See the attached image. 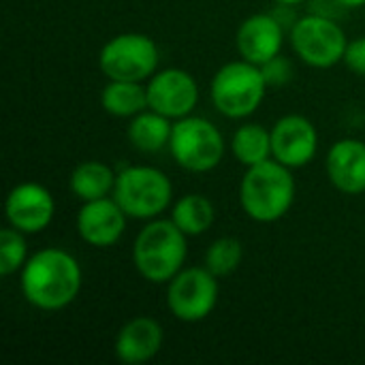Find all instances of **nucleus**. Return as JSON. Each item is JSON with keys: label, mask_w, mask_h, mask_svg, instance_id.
Returning <instances> with one entry per match:
<instances>
[{"label": "nucleus", "mask_w": 365, "mask_h": 365, "mask_svg": "<svg viewBox=\"0 0 365 365\" xmlns=\"http://www.w3.org/2000/svg\"><path fill=\"white\" fill-rule=\"evenodd\" d=\"M81 289V267L73 255L60 248H45L32 255L21 267V293L38 310L56 312L75 302Z\"/></svg>", "instance_id": "obj_1"}, {"label": "nucleus", "mask_w": 365, "mask_h": 365, "mask_svg": "<svg viewBox=\"0 0 365 365\" xmlns=\"http://www.w3.org/2000/svg\"><path fill=\"white\" fill-rule=\"evenodd\" d=\"M295 201V180L282 163L263 160L248 167L240 186V203L248 218L257 222H276Z\"/></svg>", "instance_id": "obj_2"}, {"label": "nucleus", "mask_w": 365, "mask_h": 365, "mask_svg": "<svg viewBox=\"0 0 365 365\" xmlns=\"http://www.w3.org/2000/svg\"><path fill=\"white\" fill-rule=\"evenodd\" d=\"M186 237L173 220H152L145 225L133 244L137 272L154 284L171 282L186 263Z\"/></svg>", "instance_id": "obj_3"}, {"label": "nucleus", "mask_w": 365, "mask_h": 365, "mask_svg": "<svg viewBox=\"0 0 365 365\" xmlns=\"http://www.w3.org/2000/svg\"><path fill=\"white\" fill-rule=\"evenodd\" d=\"M265 90L267 81L261 66L248 60L225 64L216 71L210 86L214 107L231 120L252 115L263 103Z\"/></svg>", "instance_id": "obj_4"}, {"label": "nucleus", "mask_w": 365, "mask_h": 365, "mask_svg": "<svg viewBox=\"0 0 365 365\" xmlns=\"http://www.w3.org/2000/svg\"><path fill=\"white\" fill-rule=\"evenodd\" d=\"M171 180L154 167H128L115 178L113 199L128 218H156L171 205Z\"/></svg>", "instance_id": "obj_5"}, {"label": "nucleus", "mask_w": 365, "mask_h": 365, "mask_svg": "<svg viewBox=\"0 0 365 365\" xmlns=\"http://www.w3.org/2000/svg\"><path fill=\"white\" fill-rule=\"evenodd\" d=\"M169 150L182 169L205 173L220 165L225 156V139L212 122L186 115L173 124Z\"/></svg>", "instance_id": "obj_6"}, {"label": "nucleus", "mask_w": 365, "mask_h": 365, "mask_svg": "<svg viewBox=\"0 0 365 365\" xmlns=\"http://www.w3.org/2000/svg\"><path fill=\"white\" fill-rule=\"evenodd\" d=\"M291 45L306 64L314 68H331L344 60L349 41L344 30L331 17L312 13L293 24Z\"/></svg>", "instance_id": "obj_7"}, {"label": "nucleus", "mask_w": 365, "mask_h": 365, "mask_svg": "<svg viewBox=\"0 0 365 365\" xmlns=\"http://www.w3.org/2000/svg\"><path fill=\"white\" fill-rule=\"evenodd\" d=\"M98 66L109 79L143 81L154 75L158 66V47L148 34H118L103 45Z\"/></svg>", "instance_id": "obj_8"}, {"label": "nucleus", "mask_w": 365, "mask_h": 365, "mask_svg": "<svg viewBox=\"0 0 365 365\" xmlns=\"http://www.w3.org/2000/svg\"><path fill=\"white\" fill-rule=\"evenodd\" d=\"M218 304V280L207 267L182 269L167 289V306L182 323H199Z\"/></svg>", "instance_id": "obj_9"}, {"label": "nucleus", "mask_w": 365, "mask_h": 365, "mask_svg": "<svg viewBox=\"0 0 365 365\" xmlns=\"http://www.w3.org/2000/svg\"><path fill=\"white\" fill-rule=\"evenodd\" d=\"M145 88L150 109L169 120L190 115L199 103V86L195 77L184 68H165L154 73Z\"/></svg>", "instance_id": "obj_10"}, {"label": "nucleus", "mask_w": 365, "mask_h": 365, "mask_svg": "<svg viewBox=\"0 0 365 365\" xmlns=\"http://www.w3.org/2000/svg\"><path fill=\"white\" fill-rule=\"evenodd\" d=\"M319 150L314 124L304 115H284L272 128V156L289 169L312 163Z\"/></svg>", "instance_id": "obj_11"}, {"label": "nucleus", "mask_w": 365, "mask_h": 365, "mask_svg": "<svg viewBox=\"0 0 365 365\" xmlns=\"http://www.w3.org/2000/svg\"><path fill=\"white\" fill-rule=\"evenodd\" d=\"M6 220L21 233H41L53 220L56 203L51 192L41 184H19L15 186L4 203Z\"/></svg>", "instance_id": "obj_12"}, {"label": "nucleus", "mask_w": 365, "mask_h": 365, "mask_svg": "<svg viewBox=\"0 0 365 365\" xmlns=\"http://www.w3.org/2000/svg\"><path fill=\"white\" fill-rule=\"evenodd\" d=\"M126 229V214L115 199L103 197L94 201H83L77 214L79 237L96 248L113 246Z\"/></svg>", "instance_id": "obj_13"}, {"label": "nucleus", "mask_w": 365, "mask_h": 365, "mask_svg": "<svg viewBox=\"0 0 365 365\" xmlns=\"http://www.w3.org/2000/svg\"><path fill=\"white\" fill-rule=\"evenodd\" d=\"M282 41H284V32L280 21L267 13H257L244 19L235 38L240 56L259 66L280 56Z\"/></svg>", "instance_id": "obj_14"}, {"label": "nucleus", "mask_w": 365, "mask_h": 365, "mask_svg": "<svg viewBox=\"0 0 365 365\" xmlns=\"http://www.w3.org/2000/svg\"><path fill=\"white\" fill-rule=\"evenodd\" d=\"M327 175L344 195L365 192V143L359 139H342L327 154Z\"/></svg>", "instance_id": "obj_15"}, {"label": "nucleus", "mask_w": 365, "mask_h": 365, "mask_svg": "<svg viewBox=\"0 0 365 365\" xmlns=\"http://www.w3.org/2000/svg\"><path fill=\"white\" fill-rule=\"evenodd\" d=\"M163 327L150 317H137L128 321L115 338V357L122 364L137 365L150 361L163 349Z\"/></svg>", "instance_id": "obj_16"}, {"label": "nucleus", "mask_w": 365, "mask_h": 365, "mask_svg": "<svg viewBox=\"0 0 365 365\" xmlns=\"http://www.w3.org/2000/svg\"><path fill=\"white\" fill-rule=\"evenodd\" d=\"M101 105L113 118H135L137 113L150 109L148 88H143L141 81L109 79L101 92Z\"/></svg>", "instance_id": "obj_17"}, {"label": "nucleus", "mask_w": 365, "mask_h": 365, "mask_svg": "<svg viewBox=\"0 0 365 365\" xmlns=\"http://www.w3.org/2000/svg\"><path fill=\"white\" fill-rule=\"evenodd\" d=\"M171 130L173 126L169 124V118L150 109L133 118L128 124V141L139 152H158L169 145Z\"/></svg>", "instance_id": "obj_18"}, {"label": "nucleus", "mask_w": 365, "mask_h": 365, "mask_svg": "<svg viewBox=\"0 0 365 365\" xmlns=\"http://www.w3.org/2000/svg\"><path fill=\"white\" fill-rule=\"evenodd\" d=\"M115 188V175L111 167L98 160H88L75 167L71 173V190L81 201L103 199Z\"/></svg>", "instance_id": "obj_19"}, {"label": "nucleus", "mask_w": 365, "mask_h": 365, "mask_svg": "<svg viewBox=\"0 0 365 365\" xmlns=\"http://www.w3.org/2000/svg\"><path fill=\"white\" fill-rule=\"evenodd\" d=\"M231 150L235 158L246 165H259L272 156V130L261 124H244L235 130L231 139Z\"/></svg>", "instance_id": "obj_20"}, {"label": "nucleus", "mask_w": 365, "mask_h": 365, "mask_svg": "<svg viewBox=\"0 0 365 365\" xmlns=\"http://www.w3.org/2000/svg\"><path fill=\"white\" fill-rule=\"evenodd\" d=\"M171 220L188 237L201 235L214 225V205L203 195H186L173 205Z\"/></svg>", "instance_id": "obj_21"}, {"label": "nucleus", "mask_w": 365, "mask_h": 365, "mask_svg": "<svg viewBox=\"0 0 365 365\" xmlns=\"http://www.w3.org/2000/svg\"><path fill=\"white\" fill-rule=\"evenodd\" d=\"M242 257H244V248H242L240 240H235V237H220V240L210 244V248L205 252V267L216 278H222V276L233 274L240 267Z\"/></svg>", "instance_id": "obj_22"}, {"label": "nucleus", "mask_w": 365, "mask_h": 365, "mask_svg": "<svg viewBox=\"0 0 365 365\" xmlns=\"http://www.w3.org/2000/svg\"><path fill=\"white\" fill-rule=\"evenodd\" d=\"M26 255H28V246H26L24 233L17 231L15 227L2 229L0 231V274L6 278L15 274L17 269H21L28 261Z\"/></svg>", "instance_id": "obj_23"}, {"label": "nucleus", "mask_w": 365, "mask_h": 365, "mask_svg": "<svg viewBox=\"0 0 365 365\" xmlns=\"http://www.w3.org/2000/svg\"><path fill=\"white\" fill-rule=\"evenodd\" d=\"M261 71H263V75H265L267 86H284V83L291 81V77H293V68H291L289 60L282 58V56H276V58H272L269 62H265V64L261 66Z\"/></svg>", "instance_id": "obj_24"}, {"label": "nucleus", "mask_w": 365, "mask_h": 365, "mask_svg": "<svg viewBox=\"0 0 365 365\" xmlns=\"http://www.w3.org/2000/svg\"><path fill=\"white\" fill-rule=\"evenodd\" d=\"M344 64L355 73L365 77V36H359L355 41H349L344 51Z\"/></svg>", "instance_id": "obj_25"}, {"label": "nucleus", "mask_w": 365, "mask_h": 365, "mask_svg": "<svg viewBox=\"0 0 365 365\" xmlns=\"http://www.w3.org/2000/svg\"><path fill=\"white\" fill-rule=\"evenodd\" d=\"M344 9H359V6H365V0H338Z\"/></svg>", "instance_id": "obj_26"}, {"label": "nucleus", "mask_w": 365, "mask_h": 365, "mask_svg": "<svg viewBox=\"0 0 365 365\" xmlns=\"http://www.w3.org/2000/svg\"><path fill=\"white\" fill-rule=\"evenodd\" d=\"M276 2H280V4H284V6H293V4H302V2H306V0H276Z\"/></svg>", "instance_id": "obj_27"}]
</instances>
